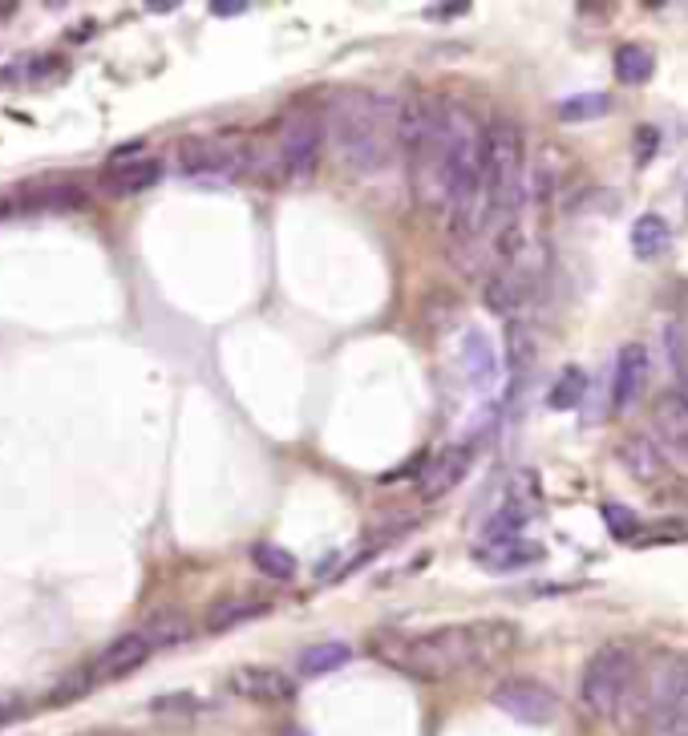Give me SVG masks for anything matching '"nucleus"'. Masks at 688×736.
Segmentation results:
<instances>
[{
  "instance_id": "nucleus-1",
  "label": "nucleus",
  "mask_w": 688,
  "mask_h": 736,
  "mask_svg": "<svg viewBox=\"0 0 688 736\" xmlns=\"http://www.w3.org/2000/svg\"><path fill=\"white\" fill-rule=\"evenodd\" d=\"M519 628L507 620L462 623V628H438L426 635H405V631H377L373 652L397 672H409L417 680H450L475 667H487L502 655L514 652Z\"/></svg>"
},
{
  "instance_id": "nucleus-2",
  "label": "nucleus",
  "mask_w": 688,
  "mask_h": 736,
  "mask_svg": "<svg viewBox=\"0 0 688 736\" xmlns=\"http://www.w3.org/2000/svg\"><path fill=\"white\" fill-rule=\"evenodd\" d=\"M397 110L402 97L385 94H336L324 114V146H333L336 163L348 175H377L385 170L397 146Z\"/></svg>"
},
{
  "instance_id": "nucleus-3",
  "label": "nucleus",
  "mask_w": 688,
  "mask_h": 736,
  "mask_svg": "<svg viewBox=\"0 0 688 736\" xmlns=\"http://www.w3.org/2000/svg\"><path fill=\"white\" fill-rule=\"evenodd\" d=\"M688 704V660L660 655L656 664L640 667L628 701L619 708V725L632 733H673L680 708Z\"/></svg>"
},
{
  "instance_id": "nucleus-4",
  "label": "nucleus",
  "mask_w": 688,
  "mask_h": 736,
  "mask_svg": "<svg viewBox=\"0 0 688 736\" xmlns=\"http://www.w3.org/2000/svg\"><path fill=\"white\" fill-rule=\"evenodd\" d=\"M640 676V660L624 643H607L587 660L580 676V704L583 713L595 721H616L624 701H628L632 684Z\"/></svg>"
},
{
  "instance_id": "nucleus-5",
  "label": "nucleus",
  "mask_w": 688,
  "mask_h": 736,
  "mask_svg": "<svg viewBox=\"0 0 688 736\" xmlns=\"http://www.w3.org/2000/svg\"><path fill=\"white\" fill-rule=\"evenodd\" d=\"M272 151H275V170H280V175L309 178L312 170H316V163H321V151H324V117L309 114V110L288 114Z\"/></svg>"
},
{
  "instance_id": "nucleus-6",
  "label": "nucleus",
  "mask_w": 688,
  "mask_h": 736,
  "mask_svg": "<svg viewBox=\"0 0 688 736\" xmlns=\"http://www.w3.org/2000/svg\"><path fill=\"white\" fill-rule=\"evenodd\" d=\"M539 276H543V268H539V251L534 247H527L514 259L499 263V271L487 280V308L499 315H514L531 300Z\"/></svg>"
},
{
  "instance_id": "nucleus-7",
  "label": "nucleus",
  "mask_w": 688,
  "mask_h": 736,
  "mask_svg": "<svg viewBox=\"0 0 688 736\" xmlns=\"http://www.w3.org/2000/svg\"><path fill=\"white\" fill-rule=\"evenodd\" d=\"M490 704L502 708L507 716L522 721V725H551L559 716V701L555 692L539 684V680H527V676H514V680H502L499 688L490 692Z\"/></svg>"
},
{
  "instance_id": "nucleus-8",
  "label": "nucleus",
  "mask_w": 688,
  "mask_h": 736,
  "mask_svg": "<svg viewBox=\"0 0 688 736\" xmlns=\"http://www.w3.org/2000/svg\"><path fill=\"white\" fill-rule=\"evenodd\" d=\"M183 170L195 178H236L256 170V146L239 142H187L183 146Z\"/></svg>"
},
{
  "instance_id": "nucleus-9",
  "label": "nucleus",
  "mask_w": 688,
  "mask_h": 736,
  "mask_svg": "<svg viewBox=\"0 0 688 736\" xmlns=\"http://www.w3.org/2000/svg\"><path fill=\"white\" fill-rule=\"evenodd\" d=\"M470 462H475L470 445H450V449H441L438 457H429L426 469H421V478H417V498H421V502L446 498V494L470 474Z\"/></svg>"
},
{
  "instance_id": "nucleus-10",
  "label": "nucleus",
  "mask_w": 688,
  "mask_h": 736,
  "mask_svg": "<svg viewBox=\"0 0 688 736\" xmlns=\"http://www.w3.org/2000/svg\"><path fill=\"white\" fill-rule=\"evenodd\" d=\"M150 652H155V643L146 640V631H126V635H118L106 652L97 655L94 667H90V676H94V684L131 676L134 667H143L146 660H150Z\"/></svg>"
},
{
  "instance_id": "nucleus-11",
  "label": "nucleus",
  "mask_w": 688,
  "mask_h": 736,
  "mask_svg": "<svg viewBox=\"0 0 688 736\" xmlns=\"http://www.w3.org/2000/svg\"><path fill=\"white\" fill-rule=\"evenodd\" d=\"M231 692L243 696V701H256V704H284L296 696V684H292L284 672H275V667L248 664V667H236V672H231Z\"/></svg>"
},
{
  "instance_id": "nucleus-12",
  "label": "nucleus",
  "mask_w": 688,
  "mask_h": 736,
  "mask_svg": "<svg viewBox=\"0 0 688 736\" xmlns=\"http://www.w3.org/2000/svg\"><path fill=\"white\" fill-rule=\"evenodd\" d=\"M648 373H653V356L644 344H624L616 356V381H612V401L616 410H632L636 397L648 385Z\"/></svg>"
},
{
  "instance_id": "nucleus-13",
  "label": "nucleus",
  "mask_w": 688,
  "mask_h": 736,
  "mask_svg": "<svg viewBox=\"0 0 688 736\" xmlns=\"http://www.w3.org/2000/svg\"><path fill=\"white\" fill-rule=\"evenodd\" d=\"M656 442L668 454V462H685L688 466V397L680 393H668L660 405H656Z\"/></svg>"
},
{
  "instance_id": "nucleus-14",
  "label": "nucleus",
  "mask_w": 688,
  "mask_h": 736,
  "mask_svg": "<svg viewBox=\"0 0 688 736\" xmlns=\"http://www.w3.org/2000/svg\"><path fill=\"white\" fill-rule=\"evenodd\" d=\"M619 466L628 469L636 481H660L668 474V454L660 449V442L656 437H644V433H632V437H624L616 449Z\"/></svg>"
},
{
  "instance_id": "nucleus-15",
  "label": "nucleus",
  "mask_w": 688,
  "mask_h": 736,
  "mask_svg": "<svg viewBox=\"0 0 688 736\" xmlns=\"http://www.w3.org/2000/svg\"><path fill=\"white\" fill-rule=\"evenodd\" d=\"M546 550L531 538H511V542H482L475 547V562L487 567V571H519V567H531V562H543Z\"/></svg>"
},
{
  "instance_id": "nucleus-16",
  "label": "nucleus",
  "mask_w": 688,
  "mask_h": 736,
  "mask_svg": "<svg viewBox=\"0 0 688 736\" xmlns=\"http://www.w3.org/2000/svg\"><path fill=\"white\" fill-rule=\"evenodd\" d=\"M348 660H353V647H348V643H341V640L312 643V647L300 652L296 672L300 676H329V672H341Z\"/></svg>"
},
{
  "instance_id": "nucleus-17",
  "label": "nucleus",
  "mask_w": 688,
  "mask_h": 736,
  "mask_svg": "<svg viewBox=\"0 0 688 736\" xmlns=\"http://www.w3.org/2000/svg\"><path fill=\"white\" fill-rule=\"evenodd\" d=\"M673 243V231H668V222L660 215H640V219L632 222V251L636 259H660Z\"/></svg>"
},
{
  "instance_id": "nucleus-18",
  "label": "nucleus",
  "mask_w": 688,
  "mask_h": 736,
  "mask_svg": "<svg viewBox=\"0 0 688 736\" xmlns=\"http://www.w3.org/2000/svg\"><path fill=\"white\" fill-rule=\"evenodd\" d=\"M268 611V603L263 599H248V595H236V599H219L211 611H207V631H231L239 628V623L256 620V615H263Z\"/></svg>"
},
{
  "instance_id": "nucleus-19",
  "label": "nucleus",
  "mask_w": 688,
  "mask_h": 736,
  "mask_svg": "<svg viewBox=\"0 0 688 736\" xmlns=\"http://www.w3.org/2000/svg\"><path fill=\"white\" fill-rule=\"evenodd\" d=\"M531 515L534 510L522 502L499 506V510L487 518V526H482V538H487V542H511V538H522V526L531 522Z\"/></svg>"
},
{
  "instance_id": "nucleus-20",
  "label": "nucleus",
  "mask_w": 688,
  "mask_h": 736,
  "mask_svg": "<svg viewBox=\"0 0 688 736\" xmlns=\"http://www.w3.org/2000/svg\"><path fill=\"white\" fill-rule=\"evenodd\" d=\"M158 175H163V166H158L155 158H138V163L131 166H114V175H110L106 187L114 190V195H134V190L155 187Z\"/></svg>"
},
{
  "instance_id": "nucleus-21",
  "label": "nucleus",
  "mask_w": 688,
  "mask_h": 736,
  "mask_svg": "<svg viewBox=\"0 0 688 736\" xmlns=\"http://www.w3.org/2000/svg\"><path fill=\"white\" fill-rule=\"evenodd\" d=\"M583 393H587V373L580 364H567L555 385H551V393H546V405L555 413H571L583 401Z\"/></svg>"
},
{
  "instance_id": "nucleus-22",
  "label": "nucleus",
  "mask_w": 688,
  "mask_h": 736,
  "mask_svg": "<svg viewBox=\"0 0 688 736\" xmlns=\"http://www.w3.org/2000/svg\"><path fill=\"white\" fill-rule=\"evenodd\" d=\"M251 562L260 567L268 579H275V583H288V579H296V554L284 547H275V542H260V547L251 550Z\"/></svg>"
},
{
  "instance_id": "nucleus-23",
  "label": "nucleus",
  "mask_w": 688,
  "mask_h": 736,
  "mask_svg": "<svg viewBox=\"0 0 688 736\" xmlns=\"http://www.w3.org/2000/svg\"><path fill=\"white\" fill-rule=\"evenodd\" d=\"M656 73V58L644 45H624L616 53V77L624 85H644Z\"/></svg>"
},
{
  "instance_id": "nucleus-24",
  "label": "nucleus",
  "mask_w": 688,
  "mask_h": 736,
  "mask_svg": "<svg viewBox=\"0 0 688 736\" xmlns=\"http://www.w3.org/2000/svg\"><path fill=\"white\" fill-rule=\"evenodd\" d=\"M466 364H470V376H475V385H490L494 381V352H490V344L478 332H470L466 336Z\"/></svg>"
},
{
  "instance_id": "nucleus-25",
  "label": "nucleus",
  "mask_w": 688,
  "mask_h": 736,
  "mask_svg": "<svg viewBox=\"0 0 688 736\" xmlns=\"http://www.w3.org/2000/svg\"><path fill=\"white\" fill-rule=\"evenodd\" d=\"M607 110H612V102L604 94H580L559 105V122H592V117H604Z\"/></svg>"
},
{
  "instance_id": "nucleus-26",
  "label": "nucleus",
  "mask_w": 688,
  "mask_h": 736,
  "mask_svg": "<svg viewBox=\"0 0 688 736\" xmlns=\"http://www.w3.org/2000/svg\"><path fill=\"white\" fill-rule=\"evenodd\" d=\"M146 640L155 643V652L158 647H170V643H183L190 635V623L183 620V615H158V620L146 623Z\"/></svg>"
},
{
  "instance_id": "nucleus-27",
  "label": "nucleus",
  "mask_w": 688,
  "mask_h": 736,
  "mask_svg": "<svg viewBox=\"0 0 688 736\" xmlns=\"http://www.w3.org/2000/svg\"><path fill=\"white\" fill-rule=\"evenodd\" d=\"M604 522L612 526V530H616V538H628L632 530L640 526L632 510H619V506H604Z\"/></svg>"
},
{
  "instance_id": "nucleus-28",
  "label": "nucleus",
  "mask_w": 688,
  "mask_h": 736,
  "mask_svg": "<svg viewBox=\"0 0 688 736\" xmlns=\"http://www.w3.org/2000/svg\"><path fill=\"white\" fill-rule=\"evenodd\" d=\"M211 12L215 17H236V12H248V4L243 0H215Z\"/></svg>"
},
{
  "instance_id": "nucleus-29",
  "label": "nucleus",
  "mask_w": 688,
  "mask_h": 736,
  "mask_svg": "<svg viewBox=\"0 0 688 736\" xmlns=\"http://www.w3.org/2000/svg\"><path fill=\"white\" fill-rule=\"evenodd\" d=\"M434 21H446V17H454V12H466V4H438V9H426Z\"/></svg>"
},
{
  "instance_id": "nucleus-30",
  "label": "nucleus",
  "mask_w": 688,
  "mask_h": 736,
  "mask_svg": "<svg viewBox=\"0 0 688 736\" xmlns=\"http://www.w3.org/2000/svg\"><path fill=\"white\" fill-rule=\"evenodd\" d=\"M673 736H688V704H685V708H680L677 725H673Z\"/></svg>"
},
{
  "instance_id": "nucleus-31",
  "label": "nucleus",
  "mask_w": 688,
  "mask_h": 736,
  "mask_svg": "<svg viewBox=\"0 0 688 736\" xmlns=\"http://www.w3.org/2000/svg\"><path fill=\"white\" fill-rule=\"evenodd\" d=\"M284 736H309L304 728H284Z\"/></svg>"
}]
</instances>
